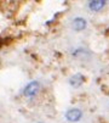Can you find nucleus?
Here are the masks:
<instances>
[{
	"instance_id": "3",
	"label": "nucleus",
	"mask_w": 109,
	"mask_h": 123,
	"mask_svg": "<svg viewBox=\"0 0 109 123\" xmlns=\"http://www.w3.org/2000/svg\"><path fill=\"white\" fill-rule=\"evenodd\" d=\"M71 27H73V29H74V31L80 32V31H82V29L86 28V20L82 18V17H76V18L73 20Z\"/></svg>"
},
{
	"instance_id": "7",
	"label": "nucleus",
	"mask_w": 109,
	"mask_h": 123,
	"mask_svg": "<svg viewBox=\"0 0 109 123\" xmlns=\"http://www.w3.org/2000/svg\"><path fill=\"white\" fill-rule=\"evenodd\" d=\"M38 123H43V122H38Z\"/></svg>"
},
{
	"instance_id": "2",
	"label": "nucleus",
	"mask_w": 109,
	"mask_h": 123,
	"mask_svg": "<svg viewBox=\"0 0 109 123\" xmlns=\"http://www.w3.org/2000/svg\"><path fill=\"white\" fill-rule=\"evenodd\" d=\"M82 117V112L79 109H70L65 112V118L69 122H78Z\"/></svg>"
},
{
	"instance_id": "1",
	"label": "nucleus",
	"mask_w": 109,
	"mask_h": 123,
	"mask_svg": "<svg viewBox=\"0 0 109 123\" xmlns=\"http://www.w3.org/2000/svg\"><path fill=\"white\" fill-rule=\"evenodd\" d=\"M40 89V84L38 82H30L29 84H27V86L24 88V90H23V95L24 96H34L35 94H38Z\"/></svg>"
},
{
	"instance_id": "4",
	"label": "nucleus",
	"mask_w": 109,
	"mask_h": 123,
	"mask_svg": "<svg viewBox=\"0 0 109 123\" xmlns=\"http://www.w3.org/2000/svg\"><path fill=\"white\" fill-rule=\"evenodd\" d=\"M84 80H85L84 76L80 74V73H76V74H74L73 77L69 78V84L71 86H74V88H79V86H81V84L84 83Z\"/></svg>"
},
{
	"instance_id": "5",
	"label": "nucleus",
	"mask_w": 109,
	"mask_h": 123,
	"mask_svg": "<svg viewBox=\"0 0 109 123\" xmlns=\"http://www.w3.org/2000/svg\"><path fill=\"white\" fill-rule=\"evenodd\" d=\"M105 5V1L104 0H92V1H90L88 3V7L90 10H92V11H99L104 7Z\"/></svg>"
},
{
	"instance_id": "6",
	"label": "nucleus",
	"mask_w": 109,
	"mask_h": 123,
	"mask_svg": "<svg viewBox=\"0 0 109 123\" xmlns=\"http://www.w3.org/2000/svg\"><path fill=\"white\" fill-rule=\"evenodd\" d=\"M105 34H107V36H109V29H108L107 32H105Z\"/></svg>"
}]
</instances>
